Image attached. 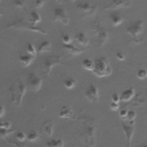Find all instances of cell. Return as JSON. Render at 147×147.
Wrapping results in <instances>:
<instances>
[{"label":"cell","instance_id":"1","mask_svg":"<svg viewBox=\"0 0 147 147\" xmlns=\"http://www.w3.org/2000/svg\"><path fill=\"white\" fill-rule=\"evenodd\" d=\"M78 123L79 124V134L83 137L84 143L90 147H93L95 144L97 127L96 120L90 117H82L79 118Z\"/></svg>","mask_w":147,"mask_h":147},{"label":"cell","instance_id":"2","mask_svg":"<svg viewBox=\"0 0 147 147\" xmlns=\"http://www.w3.org/2000/svg\"><path fill=\"white\" fill-rule=\"evenodd\" d=\"M9 90L12 103L16 106L19 107L26 92V84L20 78H18L13 83Z\"/></svg>","mask_w":147,"mask_h":147},{"label":"cell","instance_id":"3","mask_svg":"<svg viewBox=\"0 0 147 147\" xmlns=\"http://www.w3.org/2000/svg\"><path fill=\"white\" fill-rule=\"evenodd\" d=\"M95 68L93 74L98 78L107 77L111 75L113 69L107 57L101 56L94 60Z\"/></svg>","mask_w":147,"mask_h":147},{"label":"cell","instance_id":"4","mask_svg":"<svg viewBox=\"0 0 147 147\" xmlns=\"http://www.w3.org/2000/svg\"><path fill=\"white\" fill-rule=\"evenodd\" d=\"M11 28L28 30L32 32L39 33L44 35H46L47 34V30H45L42 28L34 26L29 21H26L24 18H16L14 21L11 22L10 24H7L6 26V29H10Z\"/></svg>","mask_w":147,"mask_h":147},{"label":"cell","instance_id":"5","mask_svg":"<svg viewBox=\"0 0 147 147\" xmlns=\"http://www.w3.org/2000/svg\"><path fill=\"white\" fill-rule=\"evenodd\" d=\"M91 30L96 38V47L98 48L102 47L109 37V34L106 28L99 21H96L92 23Z\"/></svg>","mask_w":147,"mask_h":147},{"label":"cell","instance_id":"6","mask_svg":"<svg viewBox=\"0 0 147 147\" xmlns=\"http://www.w3.org/2000/svg\"><path fill=\"white\" fill-rule=\"evenodd\" d=\"M61 55H50L45 57L43 60L41 72L45 78L50 75L53 67L56 65L63 64Z\"/></svg>","mask_w":147,"mask_h":147},{"label":"cell","instance_id":"7","mask_svg":"<svg viewBox=\"0 0 147 147\" xmlns=\"http://www.w3.org/2000/svg\"><path fill=\"white\" fill-rule=\"evenodd\" d=\"M76 7L80 11L81 17L83 18L93 16L98 9L97 5L86 1L78 2Z\"/></svg>","mask_w":147,"mask_h":147},{"label":"cell","instance_id":"8","mask_svg":"<svg viewBox=\"0 0 147 147\" xmlns=\"http://www.w3.org/2000/svg\"><path fill=\"white\" fill-rule=\"evenodd\" d=\"M42 82L41 78L37 76L33 72H32L29 74L28 76L27 86L30 91L37 92L41 88Z\"/></svg>","mask_w":147,"mask_h":147},{"label":"cell","instance_id":"9","mask_svg":"<svg viewBox=\"0 0 147 147\" xmlns=\"http://www.w3.org/2000/svg\"><path fill=\"white\" fill-rule=\"evenodd\" d=\"M143 30V21L138 20L133 24L129 25L126 29L127 33L130 34L133 38L134 41H136L138 36L142 33Z\"/></svg>","mask_w":147,"mask_h":147},{"label":"cell","instance_id":"10","mask_svg":"<svg viewBox=\"0 0 147 147\" xmlns=\"http://www.w3.org/2000/svg\"><path fill=\"white\" fill-rule=\"evenodd\" d=\"M84 96L91 103H96L99 100V90L94 83H90L88 88L85 91Z\"/></svg>","mask_w":147,"mask_h":147},{"label":"cell","instance_id":"11","mask_svg":"<svg viewBox=\"0 0 147 147\" xmlns=\"http://www.w3.org/2000/svg\"><path fill=\"white\" fill-rule=\"evenodd\" d=\"M52 20L54 22L60 21L62 24L67 25L69 23V17L65 10L61 7H56L53 10Z\"/></svg>","mask_w":147,"mask_h":147},{"label":"cell","instance_id":"12","mask_svg":"<svg viewBox=\"0 0 147 147\" xmlns=\"http://www.w3.org/2000/svg\"><path fill=\"white\" fill-rule=\"evenodd\" d=\"M134 121H129V123H125L123 121H121L122 130L125 134L126 138V147L130 146V142L134 132Z\"/></svg>","mask_w":147,"mask_h":147},{"label":"cell","instance_id":"13","mask_svg":"<svg viewBox=\"0 0 147 147\" xmlns=\"http://www.w3.org/2000/svg\"><path fill=\"white\" fill-rule=\"evenodd\" d=\"M131 6V2L129 1L126 0H116L113 1L108 5L105 6L103 8V10H115L118 9L129 8Z\"/></svg>","mask_w":147,"mask_h":147},{"label":"cell","instance_id":"14","mask_svg":"<svg viewBox=\"0 0 147 147\" xmlns=\"http://www.w3.org/2000/svg\"><path fill=\"white\" fill-rule=\"evenodd\" d=\"M59 117L67 119L75 120L76 117L71 107L67 105H64L61 107L59 114Z\"/></svg>","mask_w":147,"mask_h":147},{"label":"cell","instance_id":"15","mask_svg":"<svg viewBox=\"0 0 147 147\" xmlns=\"http://www.w3.org/2000/svg\"><path fill=\"white\" fill-rule=\"evenodd\" d=\"M109 18L110 19L111 25L115 27L121 25L123 22V18L121 14L116 11H112L110 13L109 15Z\"/></svg>","mask_w":147,"mask_h":147},{"label":"cell","instance_id":"16","mask_svg":"<svg viewBox=\"0 0 147 147\" xmlns=\"http://www.w3.org/2000/svg\"><path fill=\"white\" fill-rule=\"evenodd\" d=\"M134 88L133 87H130L122 91L120 96V101L122 102H129L134 96Z\"/></svg>","mask_w":147,"mask_h":147},{"label":"cell","instance_id":"17","mask_svg":"<svg viewBox=\"0 0 147 147\" xmlns=\"http://www.w3.org/2000/svg\"><path fill=\"white\" fill-rule=\"evenodd\" d=\"M63 49L64 51L69 55H71L72 56H76V55H80L83 51L84 49H80L72 44H63L62 45Z\"/></svg>","mask_w":147,"mask_h":147},{"label":"cell","instance_id":"18","mask_svg":"<svg viewBox=\"0 0 147 147\" xmlns=\"http://www.w3.org/2000/svg\"><path fill=\"white\" fill-rule=\"evenodd\" d=\"M75 39L77 42L83 47H87L88 45L90 40L88 37L86 36V33L83 32H79L75 36Z\"/></svg>","mask_w":147,"mask_h":147},{"label":"cell","instance_id":"19","mask_svg":"<svg viewBox=\"0 0 147 147\" xmlns=\"http://www.w3.org/2000/svg\"><path fill=\"white\" fill-rule=\"evenodd\" d=\"M19 60L21 64L25 67H27L30 65V64L33 61L35 57L32 56L29 54L27 55H21L20 54L18 56Z\"/></svg>","mask_w":147,"mask_h":147},{"label":"cell","instance_id":"20","mask_svg":"<svg viewBox=\"0 0 147 147\" xmlns=\"http://www.w3.org/2000/svg\"><path fill=\"white\" fill-rule=\"evenodd\" d=\"M55 121L53 120H48L45 122L42 125L44 131L49 136L51 137L53 134V129L55 124Z\"/></svg>","mask_w":147,"mask_h":147},{"label":"cell","instance_id":"21","mask_svg":"<svg viewBox=\"0 0 147 147\" xmlns=\"http://www.w3.org/2000/svg\"><path fill=\"white\" fill-rule=\"evenodd\" d=\"M41 16L36 11H33L30 13V18L28 21L34 26H36V25L40 23L41 21Z\"/></svg>","mask_w":147,"mask_h":147},{"label":"cell","instance_id":"22","mask_svg":"<svg viewBox=\"0 0 147 147\" xmlns=\"http://www.w3.org/2000/svg\"><path fill=\"white\" fill-rule=\"evenodd\" d=\"M52 48V44L48 41H43L38 47L37 53H42L44 52H49Z\"/></svg>","mask_w":147,"mask_h":147},{"label":"cell","instance_id":"23","mask_svg":"<svg viewBox=\"0 0 147 147\" xmlns=\"http://www.w3.org/2000/svg\"><path fill=\"white\" fill-rule=\"evenodd\" d=\"M82 67L84 68V69L87 71H93L95 68L94 60L89 58L84 59L82 61Z\"/></svg>","mask_w":147,"mask_h":147},{"label":"cell","instance_id":"24","mask_svg":"<svg viewBox=\"0 0 147 147\" xmlns=\"http://www.w3.org/2000/svg\"><path fill=\"white\" fill-rule=\"evenodd\" d=\"M63 84L64 87L68 90H71L75 88L76 86L77 82L73 78H67L63 80Z\"/></svg>","mask_w":147,"mask_h":147},{"label":"cell","instance_id":"25","mask_svg":"<svg viewBox=\"0 0 147 147\" xmlns=\"http://www.w3.org/2000/svg\"><path fill=\"white\" fill-rule=\"evenodd\" d=\"M47 147H63L64 142L61 139H52L47 142Z\"/></svg>","mask_w":147,"mask_h":147},{"label":"cell","instance_id":"26","mask_svg":"<svg viewBox=\"0 0 147 147\" xmlns=\"http://www.w3.org/2000/svg\"><path fill=\"white\" fill-rule=\"evenodd\" d=\"M40 138L39 134L35 130H32L27 136V139L29 141L35 142L37 141Z\"/></svg>","mask_w":147,"mask_h":147},{"label":"cell","instance_id":"27","mask_svg":"<svg viewBox=\"0 0 147 147\" xmlns=\"http://www.w3.org/2000/svg\"><path fill=\"white\" fill-rule=\"evenodd\" d=\"M26 51V52L28 54H29L32 56L36 57L37 51H36L34 47L33 46V45L32 43H30V42L28 43Z\"/></svg>","mask_w":147,"mask_h":147},{"label":"cell","instance_id":"28","mask_svg":"<svg viewBox=\"0 0 147 147\" xmlns=\"http://www.w3.org/2000/svg\"><path fill=\"white\" fill-rule=\"evenodd\" d=\"M136 76L139 79H145L147 77V71L145 69H140L137 71Z\"/></svg>","mask_w":147,"mask_h":147},{"label":"cell","instance_id":"29","mask_svg":"<svg viewBox=\"0 0 147 147\" xmlns=\"http://www.w3.org/2000/svg\"><path fill=\"white\" fill-rule=\"evenodd\" d=\"M15 130L13 129H0V135L2 138H6L9 135L14 133Z\"/></svg>","mask_w":147,"mask_h":147},{"label":"cell","instance_id":"30","mask_svg":"<svg viewBox=\"0 0 147 147\" xmlns=\"http://www.w3.org/2000/svg\"><path fill=\"white\" fill-rule=\"evenodd\" d=\"M13 4L14 6L18 8L23 9L25 11H26V7L25 5V1L21 0H16L13 1Z\"/></svg>","mask_w":147,"mask_h":147},{"label":"cell","instance_id":"31","mask_svg":"<svg viewBox=\"0 0 147 147\" xmlns=\"http://www.w3.org/2000/svg\"><path fill=\"white\" fill-rule=\"evenodd\" d=\"M15 137L18 141L22 142H24L26 138H27L26 134L23 131H19L16 133L15 134Z\"/></svg>","mask_w":147,"mask_h":147},{"label":"cell","instance_id":"32","mask_svg":"<svg viewBox=\"0 0 147 147\" xmlns=\"http://www.w3.org/2000/svg\"><path fill=\"white\" fill-rule=\"evenodd\" d=\"M61 40L64 44H71L72 41V38L68 34H63Z\"/></svg>","mask_w":147,"mask_h":147},{"label":"cell","instance_id":"33","mask_svg":"<svg viewBox=\"0 0 147 147\" xmlns=\"http://www.w3.org/2000/svg\"><path fill=\"white\" fill-rule=\"evenodd\" d=\"M136 117V113L134 111H133V110L128 111L127 119H128L129 121H134Z\"/></svg>","mask_w":147,"mask_h":147},{"label":"cell","instance_id":"34","mask_svg":"<svg viewBox=\"0 0 147 147\" xmlns=\"http://www.w3.org/2000/svg\"><path fill=\"white\" fill-rule=\"evenodd\" d=\"M11 127V123L9 121L6 122H1L0 123V129H10Z\"/></svg>","mask_w":147,"mask_h":147},{"label":"cell","instance_id":"35","mask_svg":"<svg viewBox=\"0 0 147 147\" xmlns=\"http://www.w3.org/2000/svg\"><path fill=\"white\" fill-rule=\"evenodd\" d=\"M45 2H46L45 1H35L33 2L34 6L36 9H40L42 7L43 5Z\"/></svg>","mask_w":147,"mask_h":147},{"label":"cell","instance_id":"36","mask_svg":"<svg viewBox=\"0 0 147 147\" xmlns=\"http://www.w3.org/2000/svg\"><path fill=\"white\" fill-rule=\"evenodd\" d=\"M127 113L128 111L126 109H121L119 111V117L122 118V119H127Z\"/></svg>","mask_w":147,"mask_h":147},{"label":"cell","instance_id":"37","mask_svg":"<svg viewBox=\"0 0 147 147\" xmlns=\"http://www.w3.org/2000/svg\"><path fill=\"white\" fill-rule=\"evenodd\" d=\"M111 100H112V102L119 103V102H120V96H119L118 94L114 93L111 95Z\"/></svg>","mask_w":147,"mask_h":147},{"label":"cell","instance_id":"38","mask_svg":"<svg viewBox=\"0 0 147 147\" xmlns=\"http://www.w3.org/2000/svg\"><path fill=\"white\" fill-rule=\"evenodd\" d=\"M9 142V143L11 144H13L15 145L17 147H26V144L24 142H13L9 140H7Z\"/></svg>","mask_w":147,"mask_h":147},{"label":"cell","instance_id":"39","mask_svg":"<svg viewBox=\"0 0 147 147\" xmlns=\"http://www.w3.org/2000/svg\"><path fill=\"white\" fill-rule=\"evenodd\" d=\"M119 103L111 102L110 105V109L113 111H117L119 109Z\"/></svg>","mask_w":147,"mask_h":147},{"label":"cell","instance_id":"40","mask_svg":"<svg viewBox=\"0 0 147 147\" xmlns=\"http://www.w3.org/2000/svg\"><path fill=\"white\" fill-rule=\"evenodd\" d=\"M115 56L117 57V59L118 60H119V61H123L125 59V56L120 52H118L116 54H115Z\"/></svg>","mask_w":147,"mask_h":147},{"label":"cell","instance_id":"41","mask_svg":"<svg viewBox=\"0 0 147 147\" xmlns=\"http://www.w3.org/2000/svg\"><path fill=\"white\" fill-rule=\"evenodd\" d=\"M5 114V107H3V106H1L0 109V117L2 118L4 116Z\"/></svg>","mask_w":147,"mask_h":147},{"label":"cell","instance_id":"42","mask_svg":"<svg viewBox=\"0 0 147 147\" xmlns=\"http://www.w3.org/2000/svg\"><path fill=\"white\" fill-rule=\"evenodd\" d=\"M137 147H147V144L144 143V144H142L139 145V146H137Z\"/></svg>","mask_w":147,"mask_h":147}]
</instances>
